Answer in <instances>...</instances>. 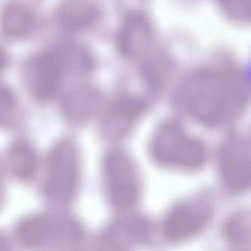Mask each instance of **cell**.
<instances>
[{
    "label": "cell",
    "mask_w": 251,
    "mask_h": 251,
    "mask_svg": "<svg viewBox=\"0 0 251 251\" xmlns=\"http://www.w3.org/2000/svg\"><path fill=\"white\" fill-rule=\"evenodd\" d=\"M239 83L230 71L203 73L191 77L181 90L185 109L208 124L229 122L237 113Z\"/></svg>",
    "instance_id": "obj_1"
},
{
    "label": "cell",
    "mask_w": 251,
    "mask_h": 251,
    "mask_svg": "<svg viewBox=\"0 0 251 251\" xmlns=\"http://www.w3.org/2000/svg\"><path fill=\"white\" fill-rule=\"evenodd\" d=\"M156 158L162 163L196 167L202 162L203 149L198 141L186 137L178 125H166L154 144Z\"/></svg>",
    "instance_id": "obj_2"
},
{
    "label": "cell",
    "mask_w": 251,
    "mask_h": 251,
    "mask_svg": "<svg viewBox=\"0 0 251 251\" xmlns=\"http://www.w3.org/2000/svg\"><path fill=\"white\" fill-rule=\"evenodd\" d=\"M56 77L58 70L49 56H42L28 66V85H31L39 97L50 95L55 87Z\"/></svg>",
    "instance_id": "obj_5"
},
{
    "label": "cell",
    "mask_w": 251,
    "mask_h": 251,
    "mask_svg": "<svg viewBox=\"0 0 251 251\" xmlns=\"http://www.w3.org/2000/svg\"><path fill=\"white\" fill-rule=\"evenodd\" d=\"M107 173L109 176V191L113 201L119 206H127L134 202L139 194V184L129 159L122 154L109 157Z\"/></svg>",
    "instance_id": "obj_3"
},
{
    "label": "cell",
    "mask_w": 251,
    "mask_h": 251,
    "mask_svg": "<svg viewBox=\"0 0 251 251\" xmlns=\"http://www.w3.org/2000/svg\"><path fill=\"white\" fill-rule=\"evenodd\" d=\"M75 157L69 145L59 147L53 154L50 173V186L53 195L59 200H68L73 194L75 179Z\"/></svg>",
    "instance_id": "obj_4"
}]
</instances>
